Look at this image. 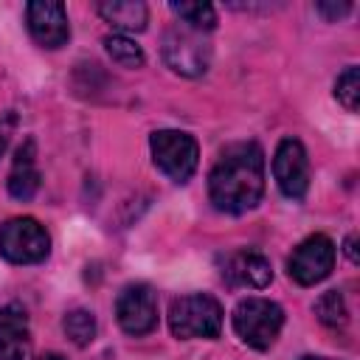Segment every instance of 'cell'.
<instances>
[{"mask_svg":"<svg viewBox=\"0 0 360 360\" xmlns=\"http://www.w3.org/2000/svg\"><path fill=\"white\" fill-rule=\"evenodd\" d=\"M264 194V152L256 141H239L222 149L208 174V197L217 211L245 214Z\"/></svg>","mask_w":360,"mask_h":360,"instance_id":"1","label":"cell"},{"mask_svg":"<svg viewBox=\"0 0 360 360\" xmlns=\"http://www.w3.org/2000/svg\"><path fill=\"white\" fill-rule=\"evenodd\" d=\"M169 329L180 340L205 338L214 340L222 332V304L208 292H188L172 301Z\"/></svg>","mask_w":360,"mask_h":360,"instance_id":"2","label":"cell"},{"mask_svg":"<svg viewBox=\"0 0 360 360\" xmlns=\"http://www.w3.org/2000/svg\"><path fill=\"white\" fill-rule=\"evenodd\" d=\"M233 332L248 343L250 349H270L284 326V309L270 298H245L236 304L233 315Z\"/></svg>","mask_w":360,"mask_h":360,"instance_id":"3","label":"cell"},{"mask_svg":"<svg viewBox=\"0 0 360 360\" xmlns=\"http://www.w3.org/2000/svg\"><path fill=\"white\" fill-rule=\"evenodd\" d=\"M152 146V160L155 166L174 183L191 180L200 163V146L188 132L180 129H158L149 138Z\"/></svg>","mask_w":360,"mask_h":360,"instance_id":"4","label":"cell"},{"mask_svg":"<svg viewBox=\"0 0 360 360\" xmlns=\"http://www.w3.org/2000/svg\"><path fill=\"white\" fill-rule=\"evenodd\" d=\"M51 253V236L34 217H11L0 225V256L11 264H37Z\"/></svg>","mask_w":360,"mask_h":360,"instance_id":"5","label":"cell"},{"mask_svg":"<svg viewBox=\"0 0 360 360\" xmlns=\"http://www.w3.org/2000/svg\"><path fill=\"white\" fill-rule=\"evenodd\" d=\"M163 62L180 73V76H202L211 65V45L205 42V37L200 31L191 28H169L163 34Z\"/></svg>","mask_w":360,"mask_h":360,"instance_id":"6","label":"cell"},{"mask_svg":"<svg viewBox=\"0 0 360 360\" xmlns=\"http://www.w3.org/2000/svg\"><path fill=\"white\" fill-rule=\"evenodd\" d=\"M332 267H335V242L326 233L307 236L287 259V273L301 287H312L323 281L332 273Z\"/></svg>","mask_w":360,"mask_h":360,"instance_id":"7","label":"cell"},{"mask_svg":"<svg viewBox=\"0 0 360 360\" xmlns=\"http://www.w3.org/2000/svg\"><path fill=\"white\" fill-rule=\"evenodd\" d=\"M273 177L287 200H304L309 191V158L298 138H281L273 155Z\"/></svg>","mask_w":360,"mask_h":360,"instance_id":"8","label":"cell"},{"mask_svg":"<svg viewBox=\"0 0 360 360\" xmlns=\"http://www.w3.org/2000/svg\"><path fill=\"white\" fill-rule=\"evenodd\" d=\"M115 318H118V326L127 332V335H149L155 326H158V298H155V290L143 281L138 284H127L118 298H115Z\"/></svg>","mask_w":360,"mask_h":360,"instance_id":"9","label":"cell"},{"mask_svg":"<svg viewBox=\"0 0 360 360\" xmlns=\"http://www.w3.org/2000/svg\"><path fill=\"white\" fill-rule=\"evenodd\" d=\"M25 25L37 45L42 48H62L70 39L68 11L59 0H31L25 6Z\"/></svg>","mask_w":360,"mask_h":360,"instance_id":"10","label":"cell"},{"mask_svg":"<svg viewBox=\"0 0 360 360\" xmlns=\"http://www.w3.org/2000/svg\"><path fill=\"white\" fill-rule=\"evenodd\" d=\"M222 278L233 287L262 290L273 281V267L256 250H236V253H228L222 259Z\"/></svg>","mask_w":360,"mask_h":360,"instance_id":"11","label":"cell"},{"mask_svg":"<svg viewBox=\"0 0 360 360\" xmlns=\"http://www.w3.org/2000/svg\"><path fill=\"white\" fill-rule=\"evenodd\" d=\"M28 343V315L22 304L11 301L0 309V360H25Z\"/></svg>","mask_w":360,"mask_h":360,"instance_id":"12","label":"cell"},{"mask_svg":"<svg viewBox=\"0 0 360 360\" xmlns=\"http://www.w3.org/2000/svg\"><path fill=\"white\" fill-rule=\"evenodd\" d=\"M39 169H37V143L28 138L17 155H14V163H11V172H8V194L14 200H31L37 191H39Z\"/></svg>","mask_w":360,"mask_h":360,"instance_id":"13","label":"cell"},{"mask_svg":"<svg viewBox=\"0 0 360 360\" xmlns=\"http://www.w3.org/2000/svg\"><path fill=\"white\" fill-rule=\"evenodd\" d=\"M98 14L118 31L135 34L143 31L149 22V8L141 0H104L98 3Z\"/></svg>","mask_w":360,"mask_h":360,"instance_id":"14","label":"cell"},{"mask_svg":"<svg viewBox=\"0 0 360 360\" xmlns=\"http://www.w3.org/2000/svg\"><path fill=\"white\" fill-rule=\"evenodd\" d=\"M172 11L191 31L205 34V31H214L217 28V8L211 3H202V0H180V3H172Z\"/></svg>","mask_w":360,"mask_h":360,"instance_id":"15","label":"cell"},{"mask_svg":"<svg viewBox=\"0 0 360 360\" xmlns=\"http://www.w3.org/2000/svg\"><path fill=\"white\" fill-rule=\"evenodd\" d=\"M104 48H107L110 59L118 62L121 68H143V62H146L143 48L135 39H129L127 34H110V37H104Z\"/></svg>","mask_w":360,"mask_h":360,"instance_id":"16","label":"cell"},{"mask_svg":"<svg viewBox=\"0 0 360 360\" xmlns=\"http://www.w3.org/2000/svg\"><path fill=\"white\" fill-rule=\"evenodd\" d=\"M315 315H318V321H321L323 326H329V329L346 326L349 309H346L343 292H340V290H326V292L315 301Z\"/></svg>","mask_w":360,"mask_h":360,"instance_id":"17","label":"cell"},{"mask_svg":"<svg viewBox=\"0 0 360 360\" xmlns=\"http://www.w3.org/2000/svg\"><path fill=\"white\" fill-rule=\"evenodd\" d=\"M62 326H65V335L70 338V343L79 346V349L93 343V338H96V318L87 309H70L65 315Z\"/></svg>","mask_w":360,"mask_h":360,"instance_id":"18","label":"cell"},{"mask_svg":"<svg viewBox=\"0 0 360 360\" xmlns=\"http://www.w3.org/2000/svg\"><path fill=\"white\" fill-rule=\"evenodd\" d=\"M335 98L343 104L346 112H357V104H360V70L354 65H349L335 79Z\"/></svg>","mask_w":360,"mask_h":360,"instance_id":"19","label":"cell"},{"mask_svg":"<svg viewBox=\"0 0 360 360\" xmlns=\"http://www.w3.org/2000/svg\"><path fill=\"white\" fill-rule=\"evenodd\" d=\"M315 11L321 17H326V20H340V17H346L352 11V3H346V0L343 3H318Z\"/></svg>","mask_w":360,"mask_h":360,"instance_id":"20","label":"cell"},{"mask_svg":"<svg viewBox=\"0 0 360 360\" xmlns=\"http://www.w3.org/2000/svg\"><path fill=\"white\" fill-rule=\"evenodd\" d=\"M11 129H14V115H11V112H6V115L0 118V155H3V152H6V146H8Z\"/></svg>","mask_w":360,"mask_h":360,"instance_id":"21","label":"cell"},{"mask_svg":"<svg viewBox=\"0 0 360 360\" xmlns=\"http://www.w3.org/2000/svg\"><path fill=\"white\" fill-rule=\"evenodd\" d=\"M346 256H349V262H357V233L346 236Z\"/></svg>","mask_w":360,"mask_h":360,"instance_id":"22","label":"cell"},{"mask_svg":"<svg viewBox=\"0 0 360 360\" xmlns=\"http://www.w3.org/2000/svg\"><path fill=\"white\" fill-rule=\"evenodd\" d=\"M37 360H65V357H62L59 352H45V354H39Z\"/></svg>","mask_w":360,"mask_h":360,"instance_id":"23","label":"cell"},{"mask_svg":"<svg viewBox=\"0 0 360 360\" xmlns=\"http://www.w3.org/2000/svg\"><path fill=\"white\" fill-rule=\"evenodd\" d=\"M301 360H326V357H301Z\"/></svg>","mask_w":360,"mask_h":360,"instance_id":"24","label":"cell"}]
</instances>
